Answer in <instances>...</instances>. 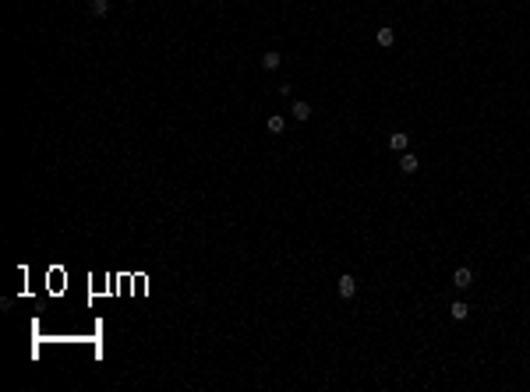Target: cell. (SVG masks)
I'll list each match as a JSON object with an SVG mask.
<instances>
[{"mask_svg": "<svg viewBox=\"0 0 530 392\" xmlns=\"http://www.w3.org/2000/svg\"><path fill=\"white\" fill-rule=\"evenodd\" d=\"M453 286L456 290H470V286H474V272H470V269H456Z\"/></svg>", "mask_w": 530, "mask_h": 392, "instance_id": "obj_3", "label": "cell"}, {"mask_svg": "<svg viewBox=\"0 0 530 392\" xmlns=\"http://www.w3.org/2000/svg\"><path fill=\"white\" fill-rule=\"evenodd\" d=\"M389 149H392V152H407V149H410V135H407V131H392V135H389Z\"/></svg>", "mask_w": 530, "mask_h": 392, "instance_id": "obj_2", "label": "cell"}, {"mask_svg": "<svg viewBox=\"0 0 530 392\" xmlns=\"http://www.w3.org/2000/svg\"><path fill=\"white\" fill-rule=\"evenodd\" d=\"M336 290H339V297H343V301H350V297L357 293V279H354L350 272H343V276L336 279Z\"/></svg>", "mask_w": 530, "mask_h": 392, "instance_id": "obj_1", "label": "cell"}, {"mask_svg": "<svg viewBox=\"0 0 530 392\" xmlns=\"http://www.w3.org/2000/svg\"><path fill=\"white\" fill-rule=\"evenodd\" d=\"M92 14H110V0H92Z\"/></svg>", "mask_w": 530, "mask_h": 392, "instance_id": "obj_10", "label": "cell"}, {"mask_svg": "<svg viewBox=\"0 0 530 392\" xmlns=\"http://www.w3.org/2000/svg\"><path fill=\"white\" fill-rule=\"evenodd\" d=\"M399 173H417V156L414 152H399Z\"/></svg>", "mask_w": 530, "mask_h": 392, "instance_id": "obj_4", "label": "cell"}, {"mask_svg": "<svg viewBox=\"0 0 530 392\" xmlns=\"http://www.w3.org/2000/svg\"><path fill=\"white\" fill-rule=\"evenodd\" d=\"M375 43H379V46H392V43H396V32H392V28H379V32H375Z\"/></svg>", "mask_w": 530, "mask_h": 392, "instance_id": "obj_9", "label": "cell"}, {"mask_svg": "<svg viewBox=\"0 0 530 392\" xmlns=\"http://www.w3.org/2000/svg\"><path fill=\"white\" fill-rule=\"evenodd\" d=\"M279 64H283V57H279L276 50H269V53H262V68H265V71H276Z\"/></svg>", "mask_w": 530, "mask_h": 392, "instance_id": "obj_6", "label": "cell"}, {"mask_svg": "<svg viewBox=\"0 0 530 392\" xmlns=\"http://www.w3.org/2000/svg\"><path fill=\"white\" fill-rule=\"evenodd\" d=\"M290 113H294V120H307V117H311V103H304V99H297V103H294V106H290Z\"/></svg>", "mask_w": 530, "mask_h": 392, "instance_id": "obj_5", "label": "cell"}, {"mask_svg": "<svg viewBox=\"0 0 530 392\" xmlns=\"http://www.w3.org/2000/svg\"><path fill=\"white\" fill-rule=\"evenodd\" d=\"M265 127H269L272 135H283V131H287V117H279V113H272V117L265 120Z\"/></svg>", "mask_w": 530, "mask_h": 392, "instance_id": "obj_7", "label": "cell"}, {"mask_svg": "<svg viewBox=\"0 0 530 392\" xmlns=\"http://www.w3.org/2000/svg\"><path fill=\"white\" fill-rule=\"evenodd\" d=\"M449 314H453L456 321H463V318L470 314V304H466V301H453V304H449Z\"/></svg>", "mask_w": 530, "mask_h": 392, "instance_id": "obj_8", "label": "cell"}]
</instances>
